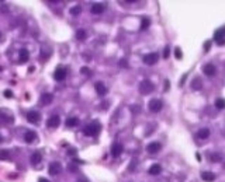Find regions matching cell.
I'll use <instances>...</instances> for the list:
<instances>
[{
	"label": "cell",
	"mask_w": 225,
	"mask_h": 182,
	"mask_svg": "<svg viewBox=\"0 0 225 182\" xmlns=\"http://www.w3.org/2000/svg\"><path fill=\"white\" fill-rule=\"evenodd\" d=\"M101 130V125L99 123V122H92V123L86 125V126L83 127V134L84 136H89V137H94V136H97V134L100 133Z\"/></svg>",
	"instance_id": "obj_1"
},
{
	"label": "cell",
	"mask_w": 225,
	"mask_h": 182,
	"mask_svg": "<svg viewBox=\"0 0 225 182\" xmlns=\"http://www.w3.org/2000/svg\"><path fill=\"white\" fill-rule=\"evenodd\" d=\"M155 90V86H153V83L151 80H142L139 83V93L144 94V95H148L151 94Z\"/></svg>",
	"instance_id": "obj_2"
},
{
	"label": "cell",
	"mask_w": 225,
	"mask_h": 182,
	"mask_svg": "<svg viewBox=\"0 0 225 182\" xmlns=\"http://www.w3.org/2000/svg\"><path fill=\"white\" fill-rule=\"evenodd\" d=\"M214 41L217 42V44H218L219 46L225 45V27L219 28L218 31H215V34H214Z\"/></svg>",
	"instance_id": "obj_3"
},
{
	"label": "cell",
	"mask_w": 225,
	"mask_h": 182,
	"mask_svg": "<svg viewBox=\"0 0 225 182\" xmlns=\"http://www.w3.org/2000/svg\"><path fill=\"white\" fill-rule=\"evenodd\" d=\"M27 120L31 122L32 125L39 123V120H41V113H39L38 111H30V112L27 113Z\"/></svg>",
	"instance_id": "obj_4"
},
{
	"label": "cell",
	"mask_w": 225,
	"mask_h": 182,
	"mask_svg": "<svg viewBox=\"0 0 225 182\" xmlns=\"http://www.w3.org/2000/svg\"><path fill=\"white\" fill-rule=\"evenodd\" d=\"M66 74H68V72H66L65 67H58V69L54 72V79H55L56 81H63V80L66 79Z\"/></svg>",
	"instance_id": "obj_5"
},
{
	"label": "cell",
	"mask_w": 225,
	"mask_h": 182,
	"mask_svg": "<svg viewBox=\"0 0 225 182\" xmlns=\"http://www.w3.org/2000/svg\"><path fill=\"white\" fill-rule=\"evenodd\" d=\"M158 59H159V55H158V53H148V55L144 56V63L148 66H152L158 62Z\"/></svg>",
	"instance_id": "obj_6"
},
{
	"label": "cell",
	"mask_w": 225,
	"mask_h": 182,
	"mask_svg": "<svg viewBox=\"0 0 225 182\" xmlns=\"http://www.w3.org/2000/svg\"><path fill=\"white\" fill-rule=\"evenodd\" d=\"M162 107H163V102L160 100H151L149 101V105H148V108L152 112H159L160 109H162Z\"/></svg>",
	"instance_id": "obj_7"
},
{
	"label": "cell",
	"mask_w": 225,
	"mask_h": 182,
	"mask_svg": "<svg viewBox=\"0 0 225 182\" xmlns=\"http://www.w3.org/2000/svg\"><path fill=\"white\" fill-rule=\"evenodd\" d=\"M61 171H62V165H61V162H51V164H49L48 172L51 174V175H58Z\"/></svg>",
	"instance_id": "obj_8"
},
{
	"label": "cell",
	"mask_w": 225,
	"mask_h": 182,
	"mask_svg": "<svg viewBox=\"0 0 225 182\" xmlns=\"http://www.w3.org/2000/svg\"><path fill=\"white\" fill-rule=\"evenodd\" d=\"M160 148H162V146H160L159 141H152V143H149V145L146 146V151H148V153H151V154H155V153H158Z\"/></svg>",
	"instance_id": "obj_9"
},
{
	"label": "cell",
	"mask_w": 225,
	"mask_h": 182,
	"mask_svg": "<svg viewBox=\"0 0 225 182\" xmlns=\"http://www.w3.org/2000/svg\"><path fill=\"white\" fill-rule=\"evenodd\" d=\"M122 150H124V146L121 145V143H113V146H111V154L114 155V157H118V155L122 153Z\"/></svg>",
	"instance_id": "obj_10"
},
{
	"label": "cell",
	"mask_w": 225,
	"mask_h": 182,
	"mask_svg": "<svg viewBox=\"0 0 225 182\" xmlns=\"http://www.w3.org/2000/svg\"><path fill=\"white\" fill-rule=\"evenodd\" d=\"M28 59H30V52H28V49H25V48L20 49V52H18V60H20L21 63H25V62H28Z\"/></svg>",
	"instance_id": "obj_11"
},
{
	"label": "cell",
	"mask_w": 225,
	"mask_h": 182,
	"mask_svg": "<svg viewBox=\"0 0 225 182\" xmlns=\"http://www.w3.org/2000/svg\"><path fill=\"white\" fill-rule=\"evenodd\" d=\"M94 87H96V93L99 94L100 97H103V95H106V94H107V87L104 86V83L99 81V83H96V84H94Z\"/></svg>",
	"instance_id": "obj_12"
},
{
	"label": "cell",
	"mask_w": 225,
	"mask_h": 182,
	"mask_svg": "<svg viewBox=\"0 0 225 182\" xmlns=\"http://www.w3.org/2000/svg\"><path fill=\"white\" fill-rule=\"evenodd\" d=\"M59 123H61V118H59L58 115H54V116H51L48 119L47 126H48V127H58Z\"/></svg>",
	"instance_id": "obj_13"
},
{
	"label": "cell",
	"mask_w": 225,
	"mask_h": 182,
	"mask_svg": "<svg viewBox=\"0 0 225 182\" xmlns=\"http://www.w3.org/2000/svg\"><path fill=\"white\" fill-rule=\"evenodd\" d=\"M203 72H204V74L205 76H214L215 74V72H217V69H215V66L214 65H211V63H208V65H205L204 67H203Z\"/></svg>",
	"instance_id": "obj_14"
},
{
	"label": "cell",
	"mask_w": 225,
	"mask_h": 182,
	"mask_svg": "<svg viewBox=\"0 0 225 182\" xmlns=\"http://www.w3.org/2000/svg\"><path fill=\"white\" fill-rule=\"evenodd\" d=\"M52 100H54V95L49 93H44L41 95V98H39V101H41L42 105H49V104L52 102Z\"/></svg>",
	"instance_id": "obj_15"
},
{
	"label": "cell",
	"mask_w": 225,
	"mask_h": 182,
	"mask_svg": "<svg viewBox=\"0 0 225 182\" xmlns=\"http://www.w3.org/2000/svg\"><path fill=\"white\" fill-rule=\"evenodd\" d=\"M201 178H203V181H205V182H214L215 181V174L214 172H210V171H204V172H201Z\"/></svg>",
	"instance_id": "obj_16"
},
{
	"label": "cell",
	"mask_w": 225,
	"mask_h": 182,
	"mask_svg": "<svg viewBox=\"0 0 225 182\" xmlns=\"http://www.w3.org/2000/svg\"><path fill=\"white\" fill-rule=\"evenodd\" d=\"M41 160H42V155H41V153H39V151H35V153H32L31 158H30V161H31L32 165L39 164V162H41Z\"/></svg>",
	"instance_id": "obj_17"
},
{
	"label": "cell",
	"mask_w": 225,
	"mask_h": 182,
	"mask_svg": "<svg viewBox=\"0 0 225 182\" xmlns=\"http://www.w3.org/2000/svg\"><path fill=\"white\" fill-rule=\"evenodd\" d=\"M37 139V133H35L34 130H28V132H25V134H24V140L27 141V143H32V141Z\"/></svg>",
	"instance_id": "obj_18"
},
{
	"label": "cell",
	"mask_w": 225,
	"mask_h": 182,
	"mask_svg": "<svg viewBox=\"0 0 225 182\" xmlns=\"http://www.w3.org/2000/svg\"><path fill=\"white\" fill-rule=\"evenodd\" d=\"M0 119L3 120V122H6V119H7L9 123H13V116H11L10 113H7L6 109H0Z\"/></svg>",
	"instance_id": "obj_19"
},
{
	"label": "cell",
	"mask_w": 225,
	"mask_h": 182,
	"mask_svg": "<svg viewBox=\"0 0 225 182\" xmlns=\"http://www.w3.org/2000/svg\"><path fill=\"white\" fill-rule=\"evenodd\" d=\"M104 9H106V7L103 6V4H100V3H96V4H93V6H92V13L93 14H101L104 11Z\"/></svg>",
	"instance_id": "obj_20"
},
{
	"label": "cell",
	"mask_w": 225,
	"mask_h": 182,
	"mask_svg": "<svg viewBox=\"0 0 225 182\" xmlns=\"http://www.w3.org/2000/svg\"><path fill=\"white\" fill-rule=\"evenodd\" d=\"M149 174H151V175H159L160 172H162V167H160L159 164H153L152 167H151V168H149Z\"/></svg>",
	"instance_id": "obj_21"
},
{
	"label": "cell",
	"mask_w": 225,
	"mask_h": 182,
	"mask_svg": "<svg viewBox=\"0 0 225 182\" xmlns=\"http://www.w3.org/2000/svg\"><path fill=\"white\" fill-rule=\"evenodd\" d=\"M79 125V118L73 116V118H68V120H66V126L68 127H75Z\"/></svg>",
	"instance_id": "obj_22"
},
{
	"label": "cell",
	"mask_w": 225,
	"mask_h": 182,
	"mask_svg": "<svg viewBox=\"0 0 225 182\" xmlns=\"http://www.w3.org/2000/svg\"><path fill=\"white\" fill-rule=\"evenodd\" d=\"M87 37V32L86 30H83V28H80V30H77L76 31V39L77 41H84Z\"/></svg>",
	"instance_id": "obj_23"
},
{
	"label": "cell",
	"mask_w": 225,
	"mask_h": 182,
	"mask_svg": "<svg viewBox=\"0 0 225 182\" xmlns=\"http://www.w3.org/2000/svg\"><path fill=\"white\" fill-rule=\"evenodd\" d=\"M208 136H210V130H208L207 127H204V129H200V130L197 132V137L198 139H207Z\"/></svg>",
	"instance_id": "obj_24"
},
{
	"label": "cell",
	"mask_w": 225,
	"mask_h": 182,
	"mask_svg": "<svg viewBox=\"0 0 225 182\" xmlns=\"http://www.w3.org/2000/svg\"><path fill=\"white\" fill-rule=\"evenodd\" d=\"M191 87H193L194 90H200L201 87H203V84H201V80L198 79V77H197V79H194L193 83H191Z\"/></svg>",
	"instance_id": "obj_25"
},
{
	"label": "cell",
	"mask_w": 225,
	"mask_h": 182,
	"mask_svg": "<svg viewBox=\"0 0 225 182\" xmlns=\"http://www.w3.org/2000/svg\"><path fill=\"white\" fill-rule=\"evenodd\" d=\"M80 13H82V7L80 6H75L70 9V14H72V16H79Z\"/></svg>",
	"instance_id": "obj_26"
},
{
	"label": "cell",
	"mask_w": 225,
	"mask_h": 182,
	"mask_svg": "<svg viewBox=\"0 0 225 182\" xmlns=\"http://www.w3.org/2000/svg\"><path fill=\"white\" fill-rule=\"evenodd\" d=\"M151 25V21H149L148 17H144L142 18V24H141V30H146V28Z\"/></svg>",
	"instance_id": "obj_27"
},
{
	"label": "cell",
	"mask_w": 225,
	"mask_h": 182,
	"mask_svg": "<svg viewBox=\"0 0 225 182\" xmlns=\"http://www.w3.org/2000/svg\"><path fill=\"white\" fill-rule=\"evenodd\" d=\"M215 107L218 108V109H224V108H225V100L218 98V100L215 101Z\"/></svg>",
	"instance_id": "obj_28"
},
{
	"label": "cell",
	"mask_w": 225,
	"mask_h": 182,
	"mask_svg": "<svg viewBox=\"0 0 225 182\" xmlns=\"http://www.w3.org/2000/svg\"><path fill=\"white\" fill-rule=\"evenodd\" d=\"M10 155H9V151L7 150H2L0 151V160H9Z\"/></svg>",
	"instance_id": "obj_29"
},
{
	"label": "cell",
	"mask_w": 225,
	"mask_h": 182,
	"mask_svg": "<svg viewBox=\"0 0 225 182\" xmlns=\"http://www.w3.org/2000/svg\"><path fill=\"white\" fill-rule=\"evenodd\" d=\"M210 160H211V161H221V155L219 154H217V153H214V154H211L210 155Z\"/></svg>",
	"instance_id": "obj_30"
},
{
	"label": "cell",
	"mask_w": 225,
	"mask_h": 182,
	"mask_svg": "<svg viewBox=\"0 0 225 182\" xmlns=\"http://www.w3.org/2000/svg\"><path fill=\"white\" fill-rule=\"evenodd\" d=\"M174 55H176L177 59H182V58H183V55H182V49H180V48L174 49Z\"/></svg>",
	"instance_id": "obj_31"
},
{
	"label": "cell",
	"mask_w": 225,
	"mask_h": 182,
	"mask_svg": "<svg viewBox=\"0 0 225 182\" xmlns=\"http://www.w3.org/2000/svg\"><path fill=\"white\" fill-rule=\"evenodd\" d=\"M169 55H170V49H169V46H166V48H165V53H163V58L167 59Z\"/></svg>",
	"instance_id": "obj_32"
},
{
	"label": "cell",
	"mask_w": 225,
	"mask_h": 182,
	"mask_svg": "<svg viewBox=\"0 0 225 182\" xmlns=\"http://www.w3.org/2000/svg\"><path fill=\"white\" fill-rule=\"evenodd\" d=\"M69 171L70 172H76L77 171V167L75 164H69Z\"/></svg>",
	"instance_id": "obj_33"
},
{
	"label": "cell",
	"mask_w": 225,
	"mask_h": 182,
	"mask_svg": "<svg viewBox=\"0 0 225 182\" xmlns=\"http://www.w3.org/2000/svg\"><path fill=\"white\" fill-rule=\"evenodd\" d=\"M80 72L83 73V74H90V70L87 69V67H82V69H80Z\"/></svg>",
	"instance_id": "obj_34"
},
{
	"label": "cell",
	"mask_w": 225,
	"mask_h": 182,
	"mask_svg": "<svg viewBox=\"0 0 225 182\" xmlns=\"http://www.w3.org/2000/svg\"><path fill=\"white\" fill-rule=\"evenodd\" d=\"M120 66H121V67H127V60H125V59H121V60H120Z\"/></svg>",
	"instance_id": "obj_35"
},
{
	"label": "cell",
	"mask_w": 225,
	"mask_h": 182,
	"mask_svg": "<svg viewBox=\"0 0 225 182\" xmlns=\"http://www.w3.org/2000/svg\"><path fill=\"white\" fill-rule=\"evenodd\" d=\"M4 95L6 97H13V93H11L10 90H6V91H4Z\"/></svg>",
	"instance_id": "obj_36"
},
{
	"label": "cell",
	"mask_w": 225,
	"mask_h": 182,
	"mask_svg": "<svg viewBox=\"0 0 225 182\" xmlns=\"http://www.w3.org/2000/svg\"><path fill=\"white\" fill-rule=\"evenodd\" d=\"M69 154H70V155L76 154V148H70V150H69Z\"/></svg>",
	"instance_id": "obj_37"
},
{
	"label": "cell",
	"mask_w": 225,
	"mask_h": 182,
	"mask_svg": "<svg viewBox=\"0 0 225 182\" xmlns=\"http://www.w3.org/2000/svg\"><path fill=\"white\" fill-rule=\"evenodd\" d=\"M77 182H89V179H86V178H79V179H77Z\"/></svg>",
	"instance_id": "obj_38"
},
{
	"label": "cell",
	"mask_w": 225,
	"mask_h": 182,
	"mask_svg": "<svg viewBox=\"0 0 225 182\" xmlns=\"http://www.w3.org/2000/svg\"><path fill=\"white\" fill-rule=\"evenodd\" d=\"M210 45H211V42L207 41V44H205V51H208V49H210Z\"/></svg>",
	"instance_id": "obj_39"
},
{
	"label": "cell",
	"mask_w": 225,
	"mask_h": 182,
	"mask_svg": "<svg viewBox=\"0 0 225 182\" xmlns=\"http://www.w3.org/2000/svg\"><path fill=\"white\" fill-rule=\"evenodd\" d=\"M38 182H51V181H48L47 178H39V179H38Z\"/></svg>",
	"instance_id": "obj_40"
},
{
	"label": "cell",
	"mask_w": 225,
	"mask_h": 182,
	"mask_svg": "<svg viewBox=\"0 0 225 182\" xmlns=\"http://www.w3.org/2000/svg\"><path fill=\"white\" fill-rule=\"evenodd\" d=\"M2 140H3V137H2V136H0V143H2Z\"/></svg>",
	"instance_id": "obj_41"
},
{
	"label": "cell",
	"mask_w": 225,
	"mask_h": 182,
	"mask_svg": "<svg viewBox=\"0 0 225 182\" xmlns=\"http://www.w3.org/2000/svg\"><path fill=\"white\" fill-rule=\"evenodd\" d=\"M0 38H2V32H0Z\"/></svg>",
	"instance_id": "obj_42"
},
{
	"label": "cell",
	"mask_w": 225,
	"mask_h": 182,
	"mask_svg": "<svg viewBox=\"0 0 225 182\" xmlns=\"http://www.w3.org/2000/svg\"><path fill=\"white\" fill-rule=\"evenodd\" d=\"M224 168H225V165H224Z\"/></svg>",
	"instance_id": "obj_43"
}]
</instances>
